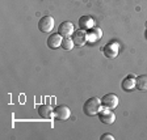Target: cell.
<instances>
[{
    "label": "cell",
    "instance_id": "cell-1",
    "mask_svg": "<svg viewBox=\"0 0 147 140\" xmlns=\"http://www.w3.org/2000/svg\"><path fill=\"white\" fill-rule=\"evenodd\" d=\"M102 105H101V100L98 97H91L84 102L83 105V113L88 117H95L98 114L101 110Z\"/></svg>",
    "mask_w": 147,
    "mask_h": 140
},
{
    "label": "cell",
    "instance_id": "cell-2",
    "mask_svg": "<svg viewBox=\"0 0 147 140\" xmlns=\"http://www.w3.org/2000/svg\"><path fill=\"white\" fill-rule=\"evenodd\" d=\"M98 119H100V122L102 123V125H112V123H114V121H116V115H114V113H112L110 111V109H108V107H101V110L98 111L97 114Z\"/></svg>",
    "mask_w": 147,
    "mask_h": 140
},
{
    "label": "cell",
    "instance_id": "cell-3",
    "mask_svg": "<svg viewBox=\"0 0 147 140\" xmlns=\"http://www.w3.org/2000/svg\"><path fill=\"white\" fill-rule=\"evenodd\" d=\"M54 25H55V21L51 16H43L38 21V29L42 33H50L54 29Z\"/></svg>",
    "mask_w": 147,
    "mask_h": 140
},
{
    "label": "cell",
    "instance_id": "cell-4",
    "mask_svg": "<svg viewBox=\"0 0 147 140\" xmlns=\"http://www.w3.org/2000/svg\"><path fill=\"white\" fill-rule=\"evenodd\" d=\"M70 115H71V110L66 105H58L54 109V113H53V117L57 121H66V119L70 118Z\"/></svg>",
    "mask_w": 147,
    "mask_h": 140
},
{
    "label": "cell",
    "instance_id": "cell-5",
    "mask_svg": "<svg viewBox=\"0 0 147 140\" xmlns=\"http://www.w3.org/2000/svg\"><path fill=\"white\" fill-rule=\"evenodd\" d=\"M118 102H119L118 97H117L114 93H108V94L102 96V98H101V105L110 110L118 106Z\"/></svg>",
    "mask_w": 147,
    "mask_h": 140
},
{
    "label": "cell",
    "instance_id": "cell-6",
    "mask_svg": "<svg viewBox=\"0 0 147 140\" xmlns=\"http://www.w3.org/2000/svg\"><path fill=\"white\" fill-rule=\"evenodd\" d=\"M118 49H119L118 43L117 42H110V43H108V45H105L104 47H102V52H104V55L107 56V58L113 59L118 55Z\"/></svg>",
    "mask_w": 147,
    "mask_h": 140
},
{
    "label": "cell",
    "instance_id": "cell-7",
    "mask_svg": "<svg viewBox=\"0 0 147 140\" xmlns=\"http://www.w3.org/2000/svg\"><path fill=\"white\" fill-rule=\"evenodd\" d=\"M74 31H75V26L71 21H63L58 27V33L62 37H72Z\"/></svg>",
    "mask_w": 147,
    "mask_h": 140
},
{
    "label": "cell",
    "instance_id": "cell-8",
    "mask_svg": "<svg viewBox=\"0 0 147 140\" xmlns=\"http://www.w3.org/2000/svg\"><path fill=\"white\" fill-rule=\"evenodd\" d=\"M72 40L75 46H84L87 42H88V36H87V31L86 30H75L72 34Z\"/></svg>",
    "mask_w": 147,
    "mask_h": 140
},
{
    "label": "cell",
    "instance_id": "cell-9",
    "mask_svg": "<svg viewBox=\"0 0 147 140\" xmlns=\"http://www.w3.org/2000/svg\"><path fill=\"white\" fill-rule=\"evenodd\" d=\"M62 41H63V37H62L61 34L53 33V34H50V37L47 38V46H49V49L55 50V49H58V47H61Z\"/></svg>",
    "mask_w": 147,
    "mask_h": 140
},
{
    "label": "cell",
    "instance_id": "cell-10",
    "mask_svg": "<svg viewBox=\"0 0 147 140\" xmlns=\"http://www.w3.org/2000/svg\"><path fill=\"white\" fill-rule=\"evenodd\" d=\"M135 84H137V76L129 75V76H126L125 79L122 80L121 86H122V89L125 92H130V90H133V89H135Z\"/></svg>",
    "mask_w": 147,
    "mask_h": 140
},
{
    "label": "cell",
    "instance_id": "cell-11",
    "mask_svg": "<svg viewBox=\"0 0 147 140\" xmlns=\"http://www.w3.org/2000/svg\"><path fill=\"white\" fill-rule=\"evenodd\" d=\"M87 36H88V42L89 43H95L96 41L101 40L102 38V31H101L100 27H92L87 31Z\"/></svg>",
    "mask_w": 147,
    "mask_h": 140
},
{
    "label": "cell",
    "instance_id": "cell-12",
    "mask_svg": "<svg viewBox=\"0 0 147 140\" xmlns=\"http://www.w3.org/2000/svg\"><path fill=\"white\" fill-rule=\"evenodd\" d=\"M95 25V21L91 16H82L79 18V27L82 30H89Z\"/></svg>",
    "mask_w": 147,
    "mask_h": 140
},
{
    "label": "cell",
    "instance_id": "cell-13",
    "mask_svg": "<svg viewBox=\"0 0 147 140\" xmlns=\"http://www.w3.org/2000/svg\"><path fill=\"white\" fill-rule=\"evenodd\" d=\"M53 113H54V109L50 105H41L38 107V115L42 119H50L53 117Z\"/></svg>",
    "mask_w": 147,
    "mask_h": 140
},
{
    "label": "cell",
    "instance_id": "cell-14",
    "mask_svg": "<svg viewBox=\"0 0 147 140\" xmlns=\"http://www.w3.org/2000/svg\"><path fill=\"white\" fill-rule=\"evenodd\" d=\"M135 88L141 92H147V75H139V76H137Z\"/></svg>",
    "mask_w": 147,
    "mask_h": 140
},
{
    "label": "cell",
    "instance_id": "cell-15",
    "mask_svg": "<svg viewBox=\"0 0 147 140\" xmlns=\"http://www.w3.org/2000/svg\"><path fill=\"white\" fill-rule=\"evenodd\" d=\"M74 46H75V43H74L72 37H63L61 47L64 50V51H71V50L74 49Z\"/></svg>",
    "mask_w": 147,
    "mask_h": 140
},
{
    "label": "cell",
    "instance_id": "cell-16",
    "mask_svg": "<svg viewBox=\"0 0 147 140\" xmlns=\"http://www.w3.org/2000/svg\"><path fill=\"white\" fill-rule=\"evenodd\" d=\"M100 140H114V136L112 134H104L102 136H100Z\"/></svg>",
    "mask_w": 147,
    "mask_h": 140
},
{
    "label": "cell",
    "instance_id": "cell-17",
    "mask_svg": "<svg viewBox=\"0 0 147 140\" xmlns=\"http://www.w3.org/2000/svg\"><path fill=\"white\" fill-rule=\"evenodd\" d=\"M144 36H146V38H147V30H146V34H144Z\"/></svg>",
    "mask_w": 147,
    "mask_h": 140
},
{
    "label": "cell",
    "instance_id": "cell-18",
    "mask_svg": "<svg viewBox=\"0 0 147 140\" xmlns=\"http://www.w3.org/2000/svg\"><path fill=\"white\" fill-rule=\"evenodd\" d=\"M146 26H147V22H146Z\"/></svg>",
    "mask_w": 147,
    "mask_h": 140
}]
</instances>
